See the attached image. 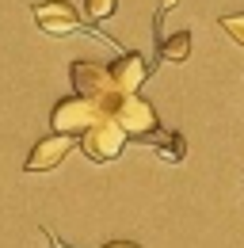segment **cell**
Wrapping results in <instances>:
<instances>
[{
	"label": "cell",
	"mask_w": 244,
	"mask_h": 248,
	"mask_svg": "<svg viewBox=\"0 0 244 248\" xmlns=\"http://www.w3.org/2000/svg\"><path fill=\"white\" fill-rule=\"evenodd\" d=\"M69 80H73L76 95L95 99V103L107 107V111H115V103L122 99L119 84H115V77H111V69L99 65V62H73L69 65Z\"/></svg>",
	"instance_id": "1"
},
{
	"label": "cell",
	"mask_w": 244,
	"mask_h": 248,
	"mask_svg": "<svg viewBox=\"0 0 244 248\" xmlns=\"http://www.w3.org/2000/svg\"><path fill=\"white\" fill-rule=\"evenodd\" d=\"M103 115H111V111L99 107L95 99L69 95V99H58V107H54V115H50V130H54V134H69V138H76V130L84 134V130L95 126Z\"/></svg>",
	"instance_id": "2"
},
{
	"label": "cell",
	"mask_w": 244,
	"mask_h": 248,
	"mask_svg": "<svg viewBox=\"0 0 244 248\" xmlns=\"http://www.w3.org/2000/svg\"><path fill=\"white\" fill-rule=\"evenodd\" d=\"M111 119L122 126L126 138H145V141H152L160 134V119H156L152 103L141 99V95H122L119 103H115V111H111Z\"/></svg>",
	"instance_id": "3"
},
{
	"label": "cell",
	"mask_w": 244,
	"mask_h": 248,
	"mask_svg": "<svg viewBox=\"0 0 244 248\" xmlns=\"http://www.w3.org/2000/svg\"><path fill=\"white\" fill-rule=\"evenodd\" d=\"M126 134H122V126L111 119V115H103L95 126H88L84 130V138H80V149L95 160V164H107V160H115V156L126 149Z\"/></svg>",
	"instance_id": "4"
},
{
	"label": "cell",
	"mask_w": 244,
	"mask_h": 248,
	"mask_svg": "<svg viewBox=\"0 0 244 248\" xmlns=\"http://www.w3.org/2000/svg\"><path fill=\"white\" fill-rule=\"evenodd\" d=\"M73 145H76V138H69V134H46V138L30 149V156L23 160V168H27V172H54L61 160L73 153Z\"/></svg>",
	"instance_id": "5"
},
{
	"label": "cell",
	"mask_w": 244,
	"mask_h": 248,
	"mask_svg": "<svg viewBox=\"0 0 244 248\" xmlns=\"http://www.w3.org/2000/svg\"><path fill=\"white\" fill-rule=\"evenodd\" d=\"M34 23L46 34H73L80 31V16L69 0H46V4H34Z\"/></svg>",
	"instance_id": "6"
},
{
	"label": "cell",
	"mask_w": 244,
	"mask_h": 248,
	"mask_svg": "<svg viewBox=\"0 0 244 248\" xmlns=\"http://www.w3.org/2000/svg\"><path fill=\"white\" fill-rule=\"evenodd\" d=\"M111 69V77H115V84H119L122 95H137V88L145 84V77H149V65L141 54H122L119 62L107 65Z\"/></svg>",
	"instance_id": "7"
},
{
	"label": "cell",
	"mask_w": 244,
	"mask_h": 248,
	"mask_svg": "<svg viewBox=\"0 0 244 248\" xmlns=\"http://www.w3.org/2000/svg\"><path fill=\"white\" fill-rule=\"evenodd\" d=\"M152 141H156V153L164 156L168 164H180L183 156H187V141H183V134H176V130H168V134H156Z\"/></svg>",
	"instance_id": "8"
},
{
	"label": "cell",
	"mask_w": 244,
	"mask_h": 248,
	"mask_svg": "<svg viewBox=\"0 0 244 248\" xmlns=\"http://www.w3.org/2000/svg\"><path fill=\"white\" fill-rule=\"evenodd\" d=\"M191 54V31H176L172 38H160V62H187Z\"/></svg>",
	"instance_id": "9"
},
{
	"label": "cell",
	"mask_w": 244,
	"mask_h": 248,
	"mask_svg": "<svg viewBox=\"0 0 244 248\" xmlns=\"http://www.w3.org/2000/svg\"><path fill=\"white\" fill-rule=\"evenodd\" d=\"M217 23H221V31H225V34H229V38H233V42L244 50V12H237V16H221Z\"/></svg>",
	"instance_id": "10"
},
{
	"label": "cell",
	"mask_w": 244,
	"mask_h": 248,
	"mask_svg": "<svg viewBox=\"0 0 244 248\" xmlns=\"http://www.w3.org/2000/svg\"><path fill=\"white\" fill-rule=\"evenodd\" d=\"M84 8H88V19L103 23V19H111V16H115L119 0H84Z\"/></svg>",
	"instance_id": "11"
},
{
	"label": "cell",
	"mask_w": 244,
	"mask_h": 248,
	"mask_svg": "<svg viewBox=\"0 0 244 248\" xmlns=\"http://www.w3.org/2000/svg\"><path fill=\"white\" fill-rule=\"evenodd\" d=\"M103 248H141V245H134V241H107Z\"/></svg>",
	"instance_id": "12"
},
{
	"label": "cell",
	"mask_w": 244,
	"mask_h": 248,
	"mask_svg": "<svg viewBox=\"0 0 244 248\" xmlns=\"http://www.w3.org/2000/svg\"><path fill=\"white\" fill-rule=\"evenodd\" d=\"M160 4V12H172V8H180V0H156Z\"/></svg>",
	"instance_id": "13"
}]
</instances>
